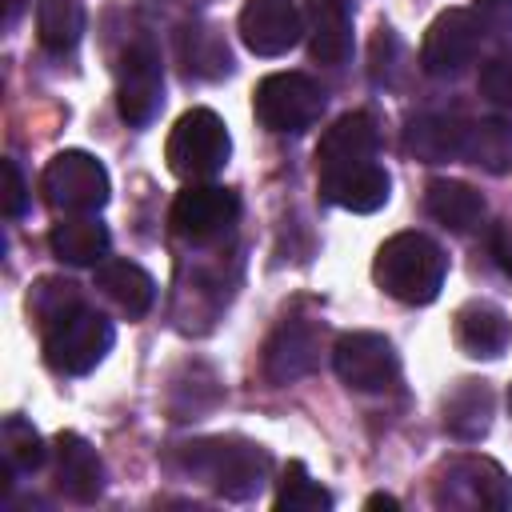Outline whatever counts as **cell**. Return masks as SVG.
<instances>
[{"label": "cell", "mask_w": 512, "mask_h": 512, "mask_svg": "<svg viewBox=\"0 0 512 512\" xmlns=\"http://www.w3.org/2000/svg\"><path fill=\"white\" fill-rule=\"evenodd\" d=\"M388 188H392V180L376 160L344 168V172H332V176H320V196L328 204H336L344 212H360V216L384 208L388 204Z\"/></svg>", "instance_id": "cell-16"}, {"label": "cell", "mask_w": 512, "mask_h": 512, "mask_svg": "<svg viewBox=\"0 0 512 512\" xmlns=\"http://www.w3.org/2000/svg\"><path fill=\"white\" fill-rule=\"evenodd\" d=\"M492 256H496V264L512 276V228H496V236H492Z\"/></svg>", "instance_id": "cell-32"}, {"label": "cell", "mask_w": 512, "mask_h": 512, "mask_svg": "<svg viewBox=\"0 0 512 512\" xmlns=\"http://www.w3.org/2000/svg\"><path fill=\"white\" fill-rule=\"evenodd\" d=\"M112 340H116L112 320L104 312L80 304L76 312H68L52 328H44V360L60 376H84L112 352Z\"/></svg>", "instance_id": "cell-4"}, {"label": "cell", "mask_w": 512, "mask_h": 512, "mask_svg": "<svg viewBox=\"0 0 512 512\" xmlns=\"http://www.w3.org/2000/svg\"><path fill=\"white\" fill-rule=\"evenodd\" d=\"M24 208H28V184L16 168V160H4V216L16 220V216H24Z\"/></svg>", "instance_id": "cell-30"}, {"label": "cell", "mask_w": 512, "mask_h": 512, "mask_svg": "<svg viewBox=\"0 0 512 512\" xmlns=\"http://www.w3.org/2000/svg\"><path fill=\"white\" fill-rule=\"evenodd\" d=\"M240 216V196L232 188L220 184H188L184 192H176L168 224L180 240L188 244H208L216 236H224Z\"/></svg>", "instance_id": "cell-10"}, {"label": "cell", "mask_w": 512, "mask_h": 512, "mask_svg": "<svg viewBox=\"0 0 512 512\" xmlns=\"http://www.w3.org/2000/svg\"><path fill=\"white\" fill-rule=\"evenodd\" d=\"M464 144H468V124L460 116H448V112H420L404 128V148L424 164L460 160Z\"/></svg>", "instance_id": "cell-18"}, {"label": "cell", "mask_w": 512, "mask_h": 512, "mask_svg": "<svg viewBox=\"0 0 512 512\" xmlns=\"http://www.w3.org/2000/svg\"><path fill=\"white\" fill-rule=\"evenodd\" d=\"M376 144H380L376 120L368 112H344L316 144V180L376 160Z\"/></svg>", "instance_id": "cell-13"}, {"label": "cell", "mask_w": 512, "mask_h": 512, "mask_svg": "<svg viewBox=\"0 0 512 512\" xmlns=\"http://www.w3.org/2000/svg\"><path fill=\"white\" fill-rule=\"evenodd\" d=\"M228 156H232V136L212 108L184 112L164 144V160L180 180H208L228 164Z\"/></svg>", "instance_id": "cell-3"}, {"label": "cell", "mask_w": 512, "mask_h": 512, "mask_svg": "<svg viewBox=\"0 0 512 512\" xmlns=\"http://www.w3.org/2000/svg\"><path fill=\"white\" fill-rule=\"evenodd\" d=\"M452 336L464 356L472 360H496L508 344V316L492 300H468L452 316Z\"/></svg>", "instance_id": "cell-17"}, {"label": "cell", "mask_w": 512, "mask_h": 512, "mask_svg": "<svg viewBox=\"0 0 512 512\" xmlns=\"http://www.w3.org/2000/svg\"><path fill=\"white\" fill-rule=\"evenodd\" d=\"M40 192L52 212L64 216H92L108 204V172L92 152L68 148L56 152L40 172Z\"/></svg>", "instance_id": "cell-6"}, {"label": "cell", "mask_w": 512, "mask_h": 512, "mask_svg": "<svg viewBox=\"0 0 512 512\" xmlns=\"http://www.w3.org/2000/svg\"><path fill=\"white\" fill-rule=\"evenodd\" d=\"M48 248L60 264L96 268L100 260H108V228L96 216H64L60 224H52Z\"/></svg>", "instance_id": "cell-21"}, {"label": "cell", "mask_w": 512, "mask_h": 512, "mask_svg": "<svg viewBox=\"0 0 512 512\" xmlns=\"http://www.w3.org/2000/svg\"><path fill=\"white\" fill-rule=\"evenodd\" d=\"M180 460L192 476L208 480L228 500H252L272 472V456L244 436H212V440L184 444Z\"/></svg>", "instance_id": "cell-2"}, {"label": "cell", "mask_w": 512, "mask_h": 512, "mask_svg": "<svg viewBox=\"0 0 512 512\" xmlns=\"http://www.w3.org/2000/svg\"><path fill=\"white\" fill-rule=\"evenodd\" d=\"M508 412H512V388H508Z\"/></svg>", "instance_id": "cell-35"}, {"label": "cell", "mask_w": 512, "mask_h": 512, "mask_svg": "<svg viewBox=\"0 0 512 512\" xmlns=\"http://www.w3.org/2000/svg\"><path fill=\"white\" fill-rule=\"evenodd\" d=\"M372 276L400 304H432L444 288L448 256L424 232H396L380 244L372 260Z\"/></svg>", "instance_id": "cell-1"}, {"label": "cell", "mask_w": 512, "mask_h": 512, "mask_svg": "<svg viewBox=\"0 0 512 512\" xmlns=\"http://www.w3.org/2000/svg\"><path fill=\"white\" fill-rule=\"evenodd\" d=\"M24 4H28V0H4V24H8V28H12L16 20H20V12H24Z\"/></svg>", "instance_id": "cell-33"}, {"label": "cell", "mask_w": 512, "mask_h": 512, "mask_svg": "<svg viewBox=\"0 0 512 512\" xmlns=\"http://www.w3.org/2000/svg\"><path fill=\"white\" fill-rule=\"evenodd\" d=\"M252 112L268 132L300 136L324 116V88L304 72H272L256 84Z\"/></svg>", "instance_id": "cell-5"}, {"label": "cell", "mask_w": 512, "mask_h": 512, "mask_svg": "<svg viewBox=\"0 0 512 512\" xmlns=\"http://www.w3.org/2000/svg\"><path fill=\"white\" fill-rule=\"evenodd\" d=\"M96 288L128 316V320H140L152 300H156V280L132 264V260H100L96 264Z\"/></svg>", "instance_id": "cell-22"}, {"label": "cell", "mask_w": 512, "mask_h": 512, "mask_svg": "<svg viewBox=\"0 0 512 512\" xmlns=\"http://www.w3.org/2000/svg\"><path fill=\"white\" fill-rule=\"evenodd\" d=\"M304 36V8L296 0H244L240 40L256 56H284Z\"/></svg>", "instance_id": "cell-12"}, {"label": "cell", "mask_w": 512, "mask_h": 512, "mask_svg": "<svg viewBox=\"0 0 512 512\" xmlns=\"http://www.w3.org/2000/svg\"><path fill=\"white\" fill-rule=\"evenodd\" d=\"M36 36L56 56L72 52L84 36V4L80 0H40L36 4Z\"/></svg>", "instance_id": "cell-25"}, {"label": "cell", "mask_w": 512, "mask_h": 512, "mask_svg": "<svg viewBox=\"0 0 512 512\" xmlns=\"http://www.w3.org/2000/svg\"><path fill=\"white\" fill-rule=\"evenodd\" d=\"M28 308H32V316H36L44 328H52L56 320H64L68 312L80 308V292H76L72 280L44 276V280H36V288H32V296H28Z\"/></svg>", "instance_id": "cell-28"}, {"label": "cell", "mask_w": 512, "mask_h": 512, "mask_svg": "<svg viewBox=\"0 0 512 512\" xmlns=\"http://www.w3.org/2000/svg\"><path fill=\"white\" fill-rule=\"evenodd\" d=\"M484 20L468 8H448L440 12L428 32H424V44H420V68L428 76H460L476 52H480V40H484Z\"/></svg>", "instance_id": "cell-8"}, {"label": "cell", "mask_w": 512, "mask_h": 512, "mask_svg": "<svg viewBox=\"0 0 512 512\" xmlns=\"http://www.w3.org/2000/svg\"><path fill=\"white\" fill-rule=\"evenodd\" d=\"M164 104V68L148 40L132 44L120 60V84H116V108L132 128L152 124V116Z\"/></svg>", "instance_id": "cell-11"}, {"label": "cell", "mask_w": 512, "mask_h": 512, "mask_svg": "<svg viewBox=\"0 0 512 512\" xmlns=\"http://www.w3.org/2000/svg\"><path fill=\"white\" fill-rule=\"evenodd\" d=\"M304 36L316 64H344L352 52V0H304Z\"/></svg>", "instance_id": "cell-14"}, {"label": "cell", "mask_w": 512, "mask_h": 512, "mask_svg": "<svg viewBox=\"0 0 512 512\" xmlns=\"http://www.w3.org/2000/svg\"><path fill=\"white\" fill-rule=\"evenodd\" d=\"M464 160L476 164V168H484V172H492V176L512 172V120L488 116V120L468 124Z\"/></svg>", "instance_id": "cell-24"}, {"label": "cell", "mask_w": 512, "mask_h": 512, "mask_svg": "<svg viewBox=\"0 0 512 512\" xmlns=\"http://www.w3.org/2000/svg\"><path fill=\"white\" fill-rule=\"evenodd\" d=\"M432 500L440 508H496V512H504L512 504V480L488 456H456L440 468Z\"/></svg>", "instance_id": "cell-7"}, {"label": "cell", "mask_w": 512, "mask_h": 512, "mask_svg": "<svg viewBox=\"0 0 512 512\" xmlns=\"http://www.w3.org/2000/svg\"><path fill=\"white\" fill-rule=\"evenodd\" d=\"M484 12V24H496L500 36H512V0H476Z\"/></svg>", "instance_id": "cell-31"}, {"label": "cell", "mask_w": 512, "mask_h": 512, "mask_svg": "<svg viewBox=\"0 0 512 512\" xmlns=\"http://www.w3.org/2000/svg\"><path fill=\"white\" fill-rule=\"evenodd\" d=\"M316 356H320L316 328L304 324V320H284L276 328V336L268 340V348H264V372H268V380L288 384V380L312 372L316 368Z\"/></svg>", "instance_id": "cell-19"}, {"label": "cell", "mask_w": 512, "mask_h": 512, "mask_svg": "<svg viewBox=\"0 0 512 512\" xmlns=\"http://www.w3.org/2000/svg\"><path fill=\"white\" fill-rule=\"evenodd\" d=\"M332 368L352 392H384L400 376V356L380 332H344L332 348Z\"/></svg>", "instance_id": "cell-9"}, {"label": "cell", "mask_w": 512, "mask_h": 512, "mask_svg": "<svg viewBox=\"0 0 512 512\" xmlns=\"http://www.w3.org/2000/svg\"><path fill=\"white\" fill-rule=\"evenodd\" d=\"M368 508H400V504H396V496L376 492V496H368Z\"/></svg>", "instance_id": "cell-34"}, {"label": "cell", "mask_w": 512, "mask_h": 512, "mask_svg": "<svg viewBox=\"0 0 512 512\" xmlns=\"http://www.w3.org/2000/svg\"><path fill=\"white\" fill-rule=\"evenodd\" d=\"M52 460H56V488L68 500L92 504L104 492V464H100L96 448L84 436L60 432L56 436V448H52Z\"/></svg>", "instance_id": "cell-15"}, {"label": "cell", "mask_w": 512, "mask_h": 512, "mask_svg": "<svg viewBox=\"0 0 512 512\" xmlns=\"http://www.w3.org/2000/svg\"><path fill=\"white\" fill-rule=\"evenodd\" d=\"M0 456L8 476H28L48 460V448H44V436L24 416H8L0 428Z\"/></svg>", "instance_id": "cell-26"}, {"label": "cell", "mask_w": 512, "mask_h": 512, "mask_svg": "<svg viewBox=\"0 0 512 512\" xmlns=\"http://www.w3.org/2000/svg\"><path fill=\"white\" fill-rule=\"evenodd\" d=\"M492 412H496V396L488 388V380H460L448 396H444V432L452 440H480L492 428Z\"/></svg>", "instance_id": "cell-20"}, {"label": "cell", "mask_w": 512, "mask_h": 512, "mask_svg": "<svg viewBox=\"0 0 512 512\" xmlns=\"http://www.w3.org/2000/svg\"><path fill=\"white\" fill-rule=\"evenodd\" d=\"M480 96L500 108V112H512V56L500 52L492 56L484 68H480Z\"/></svg>", "instance_id": "cell-29"}, {"label": "cell", "mask_w": 512, "mask_h": 512, "mask_svg": "<svg viewBox=\"0 0 512 512\" xmlns=\"http://www.w3.org/2000/svg\"><path fill=\"white\" fill-rule=\"evenodd\" d=\"M424 204H428V216L452 232H472L488 212L484 196L464 180H432L424 192Z\"/></svg>", "instance_id": "cell-23"}, {"label": "cell", "mask_w": 512, "mask_h": 512, "mask_svg": "<svg viewBox=\"0 0 512 512\" xmlns=\"http://www.w3.org/2000/svg\"><path fill=\"white\" fill-rule=\"evenodd\" d=\"M276 508L280 512H328L332 508V492L320 488L308 468L300 460H292L280 476V488H276Z\"/></svg>", "instance_id": "cell-27"}]
</instances>
